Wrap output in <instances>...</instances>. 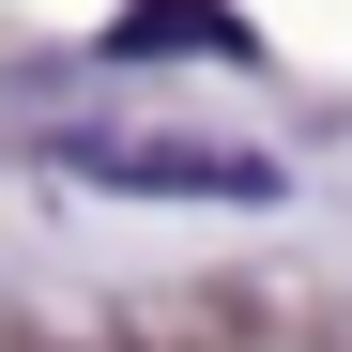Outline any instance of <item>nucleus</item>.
<instances>
[{"instance_id": "obj_1", "label": "nucleus", "mask_w": 352, "mask_h": 352, "mask_svg": "<svg viewBox=\"0 0 352 352\" xmlns=\"http://www.w3.org/2000/svg\"><path fill=\"white\" fill-rule=\"evenodd\" d=\"M77 184H123V199H276V153L245 138H153V123H62Z\"/></svg>"}, {"instance_id": "obj_2", "label": "nucleus", "mask_w": 352, "mask_h": 352, "mask_svg": "<svg viewBox=\"0 0 352 352\" xmlns=\"http://www.w3.org/2000/svg\"><path fill=\"white\" fill-rule=\"evenodd\" d=\"M123 62H245V16H123Z\"/></svg>"}]
</instances>
